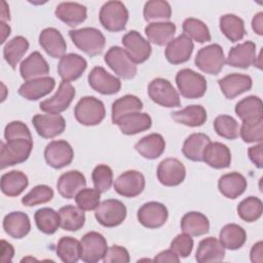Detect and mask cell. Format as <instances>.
<instances>
[{
  "label": "cell",
  "mask_w": 263,
  "mask_h": 263,
  "mask_svg": "<svg viewBox=\"0 0 263 263\" xmlns=\"http://www.w3.org/2000/svg\"><path fill=\"white\" fill-rule=\"evenodd\" d=\"M91 180L96 189L101 193L108 191L113 183V172L107 164L97 165L91 173Z\"/></svg>",
  "instance_id": "db71d44e"
},
{
  "label": "cell",
  "mask_w": 263,
  "mask_h": 263,
  "mask_svg": "<svg viewBox=\"0 0 263 263\" xmlns=\"http://www.w3.org/2000/svg\"><path fill=\"white\" fill-rule=\"evenodd\" d=\"M129 260L130 258L128 251L125 248L117 245L108 248L103 259L105 263H128Z\"/></svg>",
  "instance_id": "680465c9"
},
{
  "label": "cell",
  "mask_w": 263,
  "mask_h": 263,
  "mask_svg": "<svg viewBox=\"0 0 263 263\" xmlns=\"http://www.w3.org/2000/svg\"><path fill=\"white\" fill-rule=\"evenodd\" d=\"M193 48V41L185 34H181L166 45L164 54L171 64L179 65L186 63L190 59Z\"/></svg>",
  "instance_id": "ffe728a7"
},
{
  "label": "cell",
  "mask_w": 263,
  "mask_h": 263,
  "mask_svg": "<svg viewBox=\"0 0 263 263\" xmlns=\"http://www.w3.org/2000/svg\"><path fill=\"white\" fill-rule=\"evenodd\" d=\"M86 186V180L79 171H69L60 176L57 188L61 196L67 199L75 198L76 194Z\"/></svg>",
  "instance_id": "4316f807"
},
{
  "label": "cell",
  "mask_w": 263,
  "mask_h": 263,
  "mask_svg": "<svg viewBox=\"0 0 263 263\" xmlns=\"http://www.w3.org/2000/svg\"><path fill=\"white\" fill-rule=\"evenodd\" d=\"M55 16L70 27L83 23L87 16V9L77 2H61L54 10Z\"/></svg>",
  "instance_id": "f1b7e54d"
},
{
  "label": "cell",
  "mask_w": 263,
  "mask_h": 263,
  "mask_svg": "<svg viewBox=\"0 0 263 263\" xmlns=\"http://www.w3.org/2000/svg\"><path fill=\"white\" fill-rule=\"evenodd\" d=\"M193 239L187 233L178 234L171 242V249L182 258L188 257L193 249Z\"/></svg>",
  "instance_id": "9f6ffc18"
},
{
  "label": "cell",
  "mask_w": 263,
  "mask_h": 263,
  "mask_svg": "<svg viewBox=\"0 0 263 263\" xmlns=\"http://www.w3.org/2000/svg\"><path fill=\"white\" fill-rule=\"evenodd\" d=\"M220 30L231 42L240 41L246 35L243 21L235 14H223L219 20Z\"/></svg>",
  "instance_id": "60d3db41"
},
{
  "label": "cell",
  "mask_w": 263,
  "mask_h": 263,
  "mask_svg": "<svg viewBox=\"0 0 263 263\" xmlns=\"http://www.w3.org/2000/svg\"><path fill=\"white\" fill-rule=\"evenodd\" d=\"M239 135L246 143H261L263 140V118L242 121Z\"/></svg>",
  "instance_id": "f5cc1de1"
},
{
  "label": "cell",
  "mask_w": 263,
  "mask_h": 263,
  "mask_svg": "<svg viewBox=\"0 0 263 263\" xmlns=\"http://www.w3.org/2000/svg\"><path fill=\"white\" fill-rule=\"evenodd\" d=\"M20 73L26 81L45 77L49 73V65L39 51H34L21 63Z\"/></svg>",
  "instance_id": "d4e9b609"
},
{
  "label": "cell",
  "mask_w": 263,
  "mask_h": 263,
  "mask_svg": "<svg viewBox=\"0 0 263 263\" xmlns=\"http://www.w3.org/2000/svg\"><path fill=\"white\" fill-rule=\"evenodd\" d=\"M183 32L186 36H188L191 40L198 43L209 42L212 39L211 33L206 25L195 17H188L183 22Z\"/></svg>",
  "instance_id": "c3c4849f"
},
{
  "label": "cell",
  "mask_w": 263,
  "mask_h": 263,
  "mask_svg": "<svg viewBox=\"0 0 263 263\" xmlns=\"http://www.w3.org/2000/svg\"><path fill=\"white\" fill-rule=\"evenodd\" d=\"M75 87L66 81H62L55 93L47 100L42 101L39 104V108L51 114H60L66 111L75 97Z\"/></svg>",
  "instance_id": "8fae6325"
},
{
  "label": "cell",
  "mask_w": 263,
  "mask_h": 263,
  "mask_svg": "<svg viewBox=\"0 0 263 263\" xmlns=\"http://www.w3.org/2000/svg\"><path fill=\"white\" fill-rule=\"evenodd\" d=\"M214 129L222 138L235 140L239 136V124L230 115H219L214 120Z\"/></svg>",
  "instance_id": "f907efd6"
},
{
  "label": "cell",
  "mask_w": 263,
  "mask_h": 263,
  "mask_svg": "<svg viewBox=\"0 0 263 263\" xmlns=\"http://www.w3.org/2000/svg\"><path fill=\"white\" fill-rule=\"evenodd\" d=\"M252 28L259 36L263 35V12H258L252 20Z\"/></svg>",
  "instance_id": "e7e4bbea"
},
{
  "label": "cell",
  "mask_w": 263,
  "mask_h": 263,
  "mask_svg": "<svg viewBox=\"0 0 263 263\" xmlns=\"http://www.w3.org/2000/svg\"><path fill=\"white\" fill-rule=\"evenodd\" d=\"M3 229L13 238L20 239L25 237L31 230L29 216L20 211L7 214L3 219Z\"/></svg>",
  "instance_id": "4dcf8cb0"
},
{
  "label": "cell",
  "mask_w": 263,
  "mask_h": 263,
  "mask_svg": "<svg viewBox=\"0 0 263 263\" xmlns=\"http://www.w3.org/2000/svg\"><path fill=\"white\" fill-rule=\"evenodd\" d=\"M211 143V139L205 134L194 133L186 138L182 152L186 158L192 161H202L205 147Z\"/></svg>",
  "instance_id": "8d00e7d4"
},
{
  "label": "cell",
  "mask_w": 263,
  "mask_h": 263,
  "mask_svg": "<svg viewBox=\"0 0 263 263\" xmlns=\"http://www.w3.org/2000/svg\"><path fill=\"white\" fill-rule=\"evenodd\" d=\"M176 29V25L172 22L150 23L145 28V34L149 43L164 46L174 39Z\"/></svg>",
  "instance_id": "d6a6232c"
},
{
  "label": "cell",
  "mask_w": 263,
  "mask_h": 263,
  "mask_svg": "<svg viewBox=\"0 0 263 263\" xmlns=\"http://www.w3.org/2000/svg\"><path fill=\"white\" fill-rule=\"evenodd\" d=\"M69 36L78 49L89 57H96L103 52L106 39L104 34L96 28H82L70 30Z\"/></svg>",
  "instance_id": "6da1fadb"
},
{
  "label": "cell",
  "mask_w": 263,
  "mask_h": 263,
  "mask_svg": "<svg viewBox=\"0 0 263 263\" xmlns=\"http://www.w3.org/2000/svg\"><path fill=\"white\" fill-rule=\"evenodd\" d=\"M101 192L96 188H83L75 196V202L82 211L96 210L100 204Z\"/></svg>",
  "instance_id": "11a10c76"
},
{
  "label": "cell",
  "mask_w": 263,
  "mask_h": 263,
  "mask_svg": "<svg viewBox=\"0 0 263 263\" xmlns=\"http://www.w3.org/2000/svg\"><path fill=\"white\" fill-rule=\"evenodd\" d=\"M73 158V148L65 140L51 141L44 149V159L53 168H62L69 165Z\"/></svg>",
  "instance_id": "4fadbf2b"
},
{
  "label": "cell",
  "mask_w": 263,
  "mask_h": 263,
  "mask_svg": "<svg viewBox=\"0 0 263 263\" xmlns=\"http://www.w3.org/2000/svg\"><path fill=\"white\" fill-rule=\"evenodd\" d=\"M95 218L104 227H116L125 220L126 208L118 199H106L97 206Z\"/></svg>",
  "instance_id": "52a82bcc"
},
{
  "label": "cell",
  "mask_w": 263,
  "mask_h": 263,
  "mask_svg": "<svg viewBox=\"0 0 263 263\" xmlns=\"http://www.w3.org/2000/svg\"><path fill=\"white\" fill-rule=\"evenodd\" d=\"M154 262H160V263H163V262H168V263H179L180 262V257L172 250V249H168V250H164V251H161L160 253H158L155 258L153 259Z\"/></svg>",
  "instance_id": "94428289"
},
{
  "label": "cell",
  "mask_w": 263,
  "mask_h": 263,
  "mask_svg": "<svg viewBox=\"0 0 263 263\" xmlns=\"http://www.w3.org/2000/svg\"><path fill=\"white\" fill-rule=\"evenodd\" d=\"M158 181L167 187L180 185L186 177V168L184 164L177 158H165L157 167Z\"/></svg>",
  "instance_id": "ac0fdd59"
},
{
  "label": "cell",
  "mask_w": 263,
  "mask_h": 263,
  "mask_svg": "<svg viewBox=\"0 0 263 263\" xmlns=\"http://www.w3.org/2000/svg\"><path fill=\"white\" fill-rule=\"evenodd\" d=\"M234 111L242 121L263 118L262 101L256 96H249L240 100L235 105Z\"/></svg>",
  "instance_id": "ee69618b"
},
{
  "label": "cell",
  "mask_w": 263,
  "mask_h": 263,
  "mask_svg": "<svg viewBox=\"0 0 263 263\" xmlns=\"http://www.w3.org/2000/svg\"><path fill=\"white\" fill-rule=\"evenodd\" d=\"M39 44L53 59H62L66 54L67 44L61 32L54 28H45L39 34Z\"/></svg>",
  "instance_id": "603a6c76"
},
{
  "label": "cell",
  "mask_w": 263,
  "mask_h": 263,
  "mask_svg": "<svg viewBox=\"0 0 263 263\" xmlns=\"http://www.w3.org/2000/svg\"><path fill=\"white\" fill-rule=\"evenodd\" d=\"M142 109L143 102L137 96L125 95L112 104V122L115 124L120 117L133 112H140Z\"/></svg>",
  "instance_id": "b9f144b4"
},
{
  "label": "cell",
  "mask_w": 263,
  "mask_h": 263,
  "mask_svg": "<svg viewBox=\"0 0 263 263\" xmlns=\"http://www.w3.org/2000/svg\"><path fill=\"white\" fill-rule=\"evenodd\" d=\"M29 49V41L24 36H15L3 47V57L8 65L15 69L18 62Z\"/></svg>",
  "instance_id": "7bdbcfd3"
},
{
  "label": "cell",
  "mask_w": 263,
  "mask_h": 263,
  "mask_svg": "<svg viewBox=\"0 0 263 263\" xmlns=\"http://www.w3.org/2000/svg\"><path fill=\"white\" fill-rule=\"evenodd\" d=\"M148 96L154 103L165 108H176L181 105L178 91L164 78H155L149 83Z\"/></svg>",
  "instance_id": "9c48e42d"
},
{
  "label": "cell",
  "mask_w": 263,
  "mask_h": 263,
  "mask_svg": "<svg viewBox=\"0 0 263 263\" xmlns=\"http://www.w3.org/2000/svg\"><path fill=\"white\" fill-rule=\"evenodd\" d=\"M247 186L246 178L237 172L225 174L218 181L219 191L229 199H235L240 196L246 191Z\"/></svg>",
  "instance_id": "1f68e13d"
},
{
  "label": "cell",
  "mask_w": 263,
  "mask_h": 263,
  "mask_svg": "<svg viewBox=\"0 0 263 263\" xmlns=\"http://www.w3.org/2000/svg\"><path fill=\"white\" fill-rule=\"evenodd\" d=\"M87 62L77 53H68L60 59L58 73L62 81L70 82L78 79L86 70Z\"/></svg>",
  "instance_id": "44dd1931"
},
{
  "label": "cell",
  "mask_w": 263,
  "mask_h": 263,
  "mask_svg": "<svg viewBox=\"0 0 263 263\" xmlns=\"http://www.w3.org/2000/svg\"><path fill=\"white\" fill-rule=\"evenodd\" d=\"M14 255V249L11 243L7 242L6 240L2 239L1 240V258L0 262L1 263H8L12 260Z\"/></svg>",
  "instance_id": "6125c7cd"
},
{
  "label": "cell",
  "mask_w": 263,
  "mask_h": 263,
  "mask_svg": "<svg viewBox=\"0 0 263 263\" xmlns=\"http://www.w3.org/2000/svg\"><path fill=\"white\" fill-rule=\"evenodd\" d=\"M80 259L86 263H95L103 260L108 250L106 238L96 231L85 233L80 240Z\"/></svg>",
  "instance_id": "30bf717a"
},
{
  "label": "cell",
  "mask_w": 263,
  "mask_h": 263,
  "mask_svg": "<svg viewBox=\"0 0 263 263\" xmlns=\"http://www.w3.org/2000/svg\"><path fill=\"white\" fill-rule=\"evenodd\" d=\"M53 197V190L47 185H37L31 189L23 198L22 203L25 206H34L50 201Z\"/></svg>",
  "instance_id": "816d5d0a"
},
{
  "label": "cell",
  "mask_w": 263,
  "mask_h": 263,
  "mask_svg": "<svg viewBox=\"0 0 263 263\" xmlns=\"http://www.w3.org/2000/svg\"><path fill=\"white\" fill-rule=\"evenodd\" d=\"M32 123L37 134L44 139H52L66 128L65 118L60 114H36L32 118Z\"/></svg>",
  "instance_id": "e0dca14e"
},
{
  "label": "cell",
  "mask_w": 263,
  "mask_h": 263,
  "mask_svg": "<svg viewBox=\"0 0 263 263\" xmlns=\"http://www.w3.org/2000/svg\"><path fill=\"white\" fill-rule=\"evenodd\" d=\"M262 148H263V144H262V142H261V143H259L258 145H255V146L250 147L249 150H248V154H249V157H250L251 161H252L258 168H262V167H263Z\"/></svg>",
  "instance_id": "91938a15"
},
{
  "label": "cell",
  "mask_w": 263,
  "mask_h": 263,
  "mask_svg": "<svg viewBox=\"0 0 263 263\" xmlns=\"http://www.w3.org/2000/svg\"><path fill=\"white\" fill-rule=\"evenodd\" d=\"M115 124L123 135L132 136L149 129L152 125V119L147 113L133 112L120 117Z\"/></svg>",
  "instance_id": "484cf974"
},
{
  "label": "cell",
  "mask_w": 263,
  "mask_h": 263,
  "mask_svg": "<svg viewBox=\"0 0 263 263\" xmlns=\"http://www.w3.org/2000/svg\"><path fill=\"white\" fill-rule=\"evenodd\" d=\"M74 115L80 124L93 126L101 123L105 118V105L95 97H83L77 102L74 108Z\"/></svg>",
  "instance_id": "3957f363"
},
{
  "label": "cell",
  "mask_w": 263,
  "mask_h": 263,
  "mask_svg": "<svg viewBox=\"0 0 263 263\" xmlns=\"http://www.w3.org/2000/svg\"><path fill=\"white\" fill-rule=\"evenodd\" d=\"M250 258L253 263H262L263 262V242L260 240L256 242L250 252Z\"/></svg>",
  "instance_id": "be15d7a7"
},
{
  "label": "cell",
  "mask_w": 263,
  "mask_h": 263,
  "mask_svg": "<svg viewBox=\"0 0 263 263\" xmlns=\"http://www.w3.org/2000/svg\"><path fill=\"white\" fill-rule=\"evenodd\" d=\"M247 240L246 230L237 224H227L225 225L219 233V241L228 250H238L240 249Z\"/></svg>",
  "instance_id": "ab89813d"
},
{
  "label": "cell",
  "mask_w": 263,
  "mask_h": 263,
  "mask_svg": "<svg viewBox=\"0 0 263 263\" xmlns=\"http://www.w3.org/2000/svg\"><path fill=\"white\" fill-rule=\"evenodd\" d=\"M33 149V140L13 139L6 143L1 142L0 164L1 170L25 162Z\"/></svg>",
  "instance_id": "7a4b0ae2"
},
{
  "label": "cell",
  "mask_w": 263,
  "mask_h": 263,
  "mask_svg": "<svg viewBox=\"0 0 263 263\" xmlns=\"http://www.w3.org/2000/svg\"><path fill=\"white\" fill-rule=\"evenodd\" d=\"M1 25V33H2V38H1V43H4L6 38L10 35V27L5 23V22H0Z\"/></svg>",
  "instance_id": "003e7915"
},
{
  "label": "cell",
  "mask_w": 263,
  "mask_h": 263,
  "mask_svg": "<svg viewBox=\"0 0 263 263\" xmlns=\"http://www.w3.org/2000/svg\"><path fill=\"white\" fill-rule=\"evenodd\" d=\"M28 185V177L21 171H10L1 176V191L9 197L18 196Z\"/></svg>",
  "instance_id": "d590c367"
},
{
  "label": "cell",
  "mask_w": 263,
  "mask_h": 263,
  "mask_svg": "<svg viewBox=\"0 0 263 263\" xmlns=\"http://www.w3.org/2000/svg\"><path fill=\"white\" fill-rule=\"evenodd\" d=\"M121 42L129 59L135 64H142L149 59L152 51L151 45L138 31L127 32L123 35Z\"/></svg>",
  "instance_id": "7c38bea8"
},
{
  "label": "cell",
  "mask_w": 263,
  "mask_h": 263,
  "mask_svg": "<svg viewBox=\"0 0 263 263\" xmlns=\"http://www.w3.org/2000/svg\"><path fill=\"white\" fill-rule=\"evenodd\" d=\"M143 14L149 23L168 22L172 16V8L170 3L164 0H151L145 3Z\"/></svg>",
  "instance_id": "f6af8a7d"
},
{
  "label": "cell",
  "mask_w": 263,
  "mask_h": 263,
  "mask_svg": "<svg viewBox=\"0 0 263 263\" xmlns=\"http://www.w3.org/2000/svg\"><path fill=\"white\" fill-rule=\"evenodd\" d=\"M114 190L124 197H136L140 195L145 188L144 175L135 170L126 171L122 173L114 181Z\"/></svg>",
  "instance_id": "5bb4252c"
},
{
  "label": "cell",
  "mask_w": 263,
  "mask_h": 263,
  "mask_svg": "<svg viewBox=\"0 0 263 263\" xmlns=\"http://www.w3.org/2000/svg\"><path fill=\"white\" fill-rule=\"evenodd\" d=\"M181 229L190 236H200L209 232V219L199 212L186 213L181 219Z\"/></svg>",
  "instance_id": "f35d334b"
},
{
  "label": "cell",
  "mask_w": 263,
  "mask_h": 263,
  "mask_svg": "<svg viewBox=\"0 0 263 263\" xmlns=\"http://www.w3.org/2000/svg\"><path fill=\"white\" fill-rule=\"evenodd\" d=\"M171 116L176 122L191 127L201 126L208 119L206 111L201 105L187 106L182 110L173 112Z\"/></svg>",
  "instance_id": "e575fe53"
},
{
  "label": "cell",
  "mask_w": 263,
  "mask_h": 263,
  "mask_svg": "<svg viewBox=\"0 0 263 263\" xmlns=\"http://www.w3.org/2000/svg\"><path fill=\"white\" fill-rule=\"evenodd\" d=\"M256 44L253 41H245L230 48L225 63L234 68L248 69L256 62Z\"/></svg>",
  "instance_id": "d6986e66"
},
{
  "label": "cell",
  "mask_w": 263,
  "mask_h": 263,
  "mask_svg": "<svg viewBox=\"0 0 263 263\" xmlns=\"http://www.w3.org/2000/svg\"><path fill=\"white\" fill-rule=\"evenodd\" d=\"M225 257V249L216 237H206L199 241L195 259L199 263L220 262Z\"/></svg>",
  "instance_id": "f546056e"
},
{
  "label": "cell",
  "mask_w": 263,
  "mask_h": 263,
  "mask_svg": "<svg viewBox=\"0 0 263 263\" xmlns=\"http://www.w3.org/2000/svg\"><path fill=\"white\" fill-rule=\"evenodd\" d=\"M105 63L122 79H132L137 74V66L120 46L110 47L104 57Z\"/></svg>",
  "instance_id": "ba28073f"
},
{
  "label": "cell",
  "mask_w": 263,
  "mask_h": 263,
  "mask_svg": "<svg viewBox=\"0 0 263 263\" xmlns=\"http://www.w3.org/2000/svg\"><path fill=\"white\" fill-rule=\"evenodd\" d=\"M55 252L63 262L75 263L80 259V241L72 236H63L58 241Z\"/></svg>",
  "instance_id": "bcb514c9"
},
{
  "label": "cell",
  "mask_w": 263,
  "mask_h": 263,
  "mask_svg": "<svg viewBox=\"0 0 263 263\" xmlns=\"http://www.w3.org/2000/svg\"><path fill=\"white\" fill-rule=\"evenodd\" d=\"M99 20L107 31L120 32L125 29L128 10L120 1H108L101 7Z\"/></svg>",
  "instance_id": "277c9868"
},
{
  "label": "cell",
  "mask_w": 263,
  "mask_h": 263,
  "mask_svg": "<svg viewBox=\"0 0 263 263\" xmlns=\"http://www.w3.org/2000/svg\"><path fill=\"white\" fill-rule=\"evenodd\" d=\"M263 212L262 200L256 196H249L242 199L237 205V214L239 218L246 222H255Z\"/></svg>",
  "instance_id": "681fc988"
},
{
  "label": "cell",
  "mask_w": 263,
  "mask_h": 263,
  "mask_svg": "<svg viewBox=\"0 0 263 263\" xmlns=\"http://www.w3.org/2000/svg\"><path fill=\"white\" fill-rule=\"evenodd\" d=\"M55 80L52 77L45 76L26 81L18 88V93L28 101H37L53 90Z\"/></svg>",
  "instance_id": "cb8c5ba5"
},
{
  "label": "cell",
  "mask_w": 263,
  "mask_h": 263,
  "mask_svg": "<svg viewBox=\"0 0 263 263\" xmlns=\"http://www.w3.org/2000/svg\"><path fill=\"white\" fill-rule=\"evenodd\" d=\"M202 161L213 168H226L231 163V152L225 144L211 142L203 151Z\"/></svg>",
  "instance_id": "83f0119b"
},
{
  "label": "cell",
  "mask_w": 263,
  "mask_h": 263,
  "mask_svg": "<svg viewBox=\"0 0 263 263\" xmlns=\"http://www.w3.org/2000/svg\"><path fill=\"white\" fill-rule=\"evenodd\" d=\"M60 227L67 231H77L84 226L85 214L80 208L68 204L59 210Z\"/></svg>",
  "instance_id": "74e56055"
},
{
  "label": "cell",
  "mask_w": 263,
  "mask_h": 263,
  "mask_svg": "<svg viewBox=\"0 0 263 263\" xmlns=\"http://www.w3.org/2000/svg\"><path fill=\"white\" fill-rule=\"evenodd\" d=\"M4 138L6 141L13 139L32 140V135L29 127L22 121L14 120L9 122L4 128Z\"/></svg>",
  "instance_id": "6f0895ef"
},
{
  "label": "cell",
  "mask_w": 263,
  "mask_h": 263,
  "mask_svg": "<svg viewBox=\"0 0 263 263\" xmlns=\"http://www.w3.org/2000/svg\"><path fill=\"white\" fill-rule=\"evenodd\" d=\"M1 22H6L10 20V14H9V7L5 1H1Z\"/></svg>",
  "instance_id": "03108f58"
},
{
  "label": "cell",
  "mask_w": 263,
  "mask_h": 263,
  "mask_svg": "<svg viewBox=\"0 0 263 263\" xmlns=\"http://www.w3.org/2000/svg\"><path fill=\"white\" fill-rule=\"evenodd\" d=\"M168 217L167 209L164 204L157 201L144 203L137 214L138 221L146 228H159L166 222Z\"/></svg>",
  "instance_id": "9a60e30c"
},
{
  "label": "cell",
  "mask_w": 263,
  "mask_h": 263,
  "mask_svg": "<svg viewBox=\"0 0 263 263\" xmlns=\"http://www.w3.org/2000/svg\"><path fill=\"white\" fill-rule=\"evenodd\" d=\"M218 83L223 95L229 100L250 90L253 86L252 78L249 75L239 73L228 74L219 79Z\"/></svg>",
  "instance_id": "7402d4cb"
},
{
  "label": "cell",
  "mask_w": 263,
  "mask_h": 263,
  "mask_svg": "<svg viewBox=\"0 0 263 263\" xmlns=\"http://www.w3.org/2000/svg\"><path fill=\"white\" fill-rule=\"evenodd\" d=\"M87 80L89 86L102 95H114L121 88L120 80L100 66L92 68Z\"/></svg>",
  "instance_id": "2e32d148"
},
{
  "label": "cell",
  "mask_w": 263,
  "mask_h": 263,
  "mask_svg": "<svg viewBox=\"0 0 263 263\" xmlns=\"http://www.w3.org/2000/svg\"><path fill=\"white\" fill-rule=\"evenodd\" d=\"M34 220L37 228L45 234H53L60 227V215L50 208L37 210L34 215Z\"/></svg>",
  "instance_id": "7dc6e473"
},
{
  "label": "cell",
  "mask_w": 263,
  "mask_h": 263,
  "mask_svg": "<svg viewBox=\"0 0 263 263\" xmlns=\"http://www.w3.org/2000/svg\"><path fill=\"white\" fill-rule=\"evenodd\" d=\"M176 83L180 93L186 99H199L203 97L208 87L206 80L201 74L187 68L177 73Z\"/></svg>",
  "instance_id": "5b68a950"
},
{
  "label": "cell",
  "mask_w": 263,
  "mask_h": 263,
  "mask_svg": "<svg viewBox=\"0 0 263 263\" xmlns=\"http://www.w3.org/2000/svg\"><path fill=\"white\" fill-rule=\"evenodd\" d=\"M136 151L146 159H156L165 150V141L159 134H150L143 137L135 145Z\"/></svg>",
  "instance_id": "836d02e7"
},
{
  "label": "cell",
  "mask_w": 263,
  "mask_h": 263,
  "mask_svg": "<svg viewBox=\"0 0 263 263\" xmlns=\"http://www.w3.org/2000/svg\"><path fill=\"white\" fill-rule=\"evenodd\" d=\"M194 63L203 73L218 75L225 65L223 48L217 43L206 45L197 51Z\"/></svg>",
  "instance_id": "8992f818"
}]
</instances>
